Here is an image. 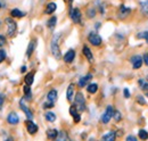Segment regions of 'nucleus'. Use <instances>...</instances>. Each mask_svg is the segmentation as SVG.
Masks as SVG:
<instances>
[{"label": "nucleus", "mask_w": 148, "mask_h": 141, "mask_svg": "<svg viewBox=\"0 0 148 141\" xmlns=\"http://www.w3.org/2000/svg\"><path fill=\"white\" fill-rule=\"evenodd\" d=\"M59 38H60V34H55L53 40H51V53L54 55L56 59H60V50H59Z\"/></svg>", "instance_id": "f257e3e1"}, {"label": "nucleus", "mask_w": 148, "mask_h": 141, "mask_svg": "<svg viewBox=\"0 0 148 141\" xmlns=\"http://www.w3.org/2000/svg\"><path fill=\"white\" fill-rule=\"evenodd\" d=\"M75 107L76 109H79L80 112H83L86 109V100H84V97L82 93H76L75 96Z\"/></svg>", "instance_id": "f03ea898"}, {"label": "nucleus", "mask_w": 148, "mask_h": 141, "mask_svg": "<svg viewBox=\"0 0 148 141\" xmlns=\"http://www.w3.org/2000/svg\"><path fill=\"white\" fill-rule=\"evenodd\" d=\"M6 24H7V33L9 36H13L16 32V29H17L16 23L12 18H6Z\"/></svg>", "instance_id": "7ed1b4c3"}, {"label": "nucleus", "mask_w": 148, "mask_h": 141, "mask_svg": "<svg viewBox=\"0 0 148 141\" xmlns=\"http://www.w3.org/2000/svg\"><path fill=\"white\" fill-rule=\"evenodd\" d=\"M113 114H114V109H113V107H112V106H108V107L106 108V110H105L103 117H101V122H103L104 124H107L110 121H111L112 117H113Z\"/></svg>", "instance_id": "20e7f679"}, {"label": "nucleus", "mask_w": 148, "mask_h": 141, "mask_svg": "<svg viewBox=\"0 0 148 141\" xmlns=\"http://www.w3.org/2000/svg\"><path fill=\"white\" fill-rule=\"evenodd\" d=\"M88 39H89V41H90V43L92 46L97 47V46H100L101 44V38L97 34V33H95V32H91L89 34V36H88Z\"/></svg>", "instance_id": "39448f33"}, {"label": "nucleus", "mask_w": 148, "mask_h": 141, "mask_svg": "<svg viewBox=\"0 0 148 141\" xmlns=\"http://www.w3.org/2000/svg\"><path fill=\"white\" fill-rule=\"evenodd\" d=\"M70 17L72 18L74 23H80L81 22V12L79 8H73L70 12Z\"/></svg>", "instance_id": "423d86ee"}, {"label": "nucleus", "mask_w": 148, "mask_h": 141, "mask_svg": "<svg viewBox=\"0 0 148 141\" xmlns=\"http://www.w3.org/2000/svg\"><path fill=\"white\" fill-rule=\"evenodd\" d=\"M131 63H132L133 68H134V70H138V68H140L141 65H143V58H141L140 56H134V57L131 58Z\"/></svg>", "instance_id": "0eeeda50"}, {"label": "nucleus", "mask_w": 148, "mask_h": 141, "mask_svg": "<svg viewBox=\"0 0 148 141\" xmlns=\"http://www.w3.org/2000/svg\"><path fill=\"white\" fill-rule=\"evenodd\" d=\"M91 79H92V75H91V74H87L86 76L81 77V79L79 80V87H80V88L86 87V86H87V83H88V82H89Z\"/></svg>", "instance_id": "6e6552de"}, {"label": "nucleus", "mask_w": 148, "mask_h": 141, "mask_svg": "<svg viewBox=\"0 0 148 141\" xmlns=\"http://www.w3.org/2000/svg\"><path fill=\"white\" fill-rule=\"evenodd\" d=\"M19 107H21V109L25 113V115L27 116V118H30V120H32V117H33V114H32V112L26 107V106L24 105V103H23V100H21V103H19Z\"/></svg>", "instance_id": "1a4fd4ad"}, {"label": "nucleus", "mask_w": 148, "mask_h": 141, "mask_svg": "<svg viewBox=\"0 0 148 141\" xmlns=\"http://www.w3.org/2000/svg\"><path fill=\"white\" fill-rule=\"evenodd\" d=\"M7 121H8V123L9 124L15 125V124L18 123L19 118H18V116H17L16 113H10V114L8 115V117H7Z\"/></svg>", "instance_id": "9d476101"}, {"label": "nucleus", "mask_w": 148, "mask_h": 141, "mask_svg": "<svg viewBox=\"0 0 148 141\" xmlns=\"http://www.w3.org/2000/svg\"><path fill=\"white\" fill-rule=\"evenodd\" d=\"M74 57H75V51H74L73 49H71V50H69L67 53H65V56H64V60H65V63H72L74 59Z\"/></svg>", "instance_id": "9b49d317"}, {"label": "nucleus", "mask_w": 148, "mask_h": 141, "mask_svg": "<svg viewBox=\"0 0 148 141\" xmlns=\"http://www.w3.org/2000/svg\"><path fill=\"white\" fill-rule=\"evenodd\" d=\"M70 114L73 116L74 118V122L75 123H77V122H80V120H81V117H80V115L77 114V109H76V107L75 106H72L71 108H70Z\"/></svg>", "instance_id": "f8f14e48"}, {"label": "nucleus", "mask_w": 148, "mask_h": 141, "mask_svg": "<svg viewBox=\"0 0 148 141\" xmlns=\"http://www.w3.org/2000/svg\"><path fill=\"white\" fill-rule=\"evenodd\" d=\"M115 138H116V134H115V132H113V131H110V132H107L106 134H104L101 139H103L104 141H114V140H115Z\"/></svg>", "instance_id": "ddd939ff"}, {"label": "nucleus", "mask_w": 148, "mask_h": 141, "mask_svg": "<svg viewBox=\"0 0 148 141\" xmlns=\"http://www.w3.org/2000/svg\"><path fill=\"white\" fill-rule=\"evenodd\" d=\"M56 8H57V6H56L55 2H49V3L47 5V7H46L45 13H46V14H53L56 10Z\"/></svg>", "instance_id": "4468645a"}, {"label": "nucleus", "mask_w": 148, "mask_h": 141, "mask_svg": "<svg viewBox=\"0 0 148 141\" xmlns=\"http://www.w3.org/2000/svg\"><path fill=\"white\" fill-rule=\"evenodd\" d=\"M47 99H48V101L55 103L56 99H57V91L56 90H50L47 94Z\"/></svg>", "instance_id": "2eb2a0df"}, {"label": "nucleus", "mask_w": 148, "mask_h": 141, "mask_svg": "<svg viewBox=\"0 0 148 141\" xmlns=\"http://www.w3.org/2000/svg\"><path fill=\"white\" fill-rule=\"evenodd\" d=\"M38 131V126L33 122H27V132L30 134H34Z\"/></svg>", "instance_id": "dca6fc26"}, {"label": "nucleus", "mask_w": 148, "mask_h": 141, "mask_svg": "<svg viewBox=\"0 0 148 141\" xmlns=\"http://www.w3.org/2000/svg\"><path fill=\"white\" fill-rule=\"evenodd\" d=\"M73 94H74V86L71 84V86H69L67 91H66V98H67L69 101H71L73 99Z\"/></svg>", "instance_id": "f3484780"}, {"label": "nucleus", "mask_w": 148, "mask_h": 141, "mask_svg": "<svg viewBox=\"0 0 148 141\" xmlns=\"http://www.w3.org/2000/svg\"><path fill=\"white\" fill-rule=\"evenodd\" d=\"M83 53H84V56L87 57V59H88L89 62H92L93 56H92V53H91V51H90V49H89L87 46L83 47Z\"/></svg>", "instance_id": "a211bd4d"}, {"label": "nucleus", "mask_w": 148, "mask_h": 141, "mask_svg": "<svg viewBox=\"0 0 148 141\" xmlns=\"http://www.w3.org/2000/svg\"><path fill=\"white\" fill-rule=\"evenodd\" d=\"M140 9H141V12L146 16H148V0H145V1L140 2Z\"/></svg>", "instance_id": "6ab92c4d"}, {"label": "nucleus", "mask_w": 148, "mask_h": 141, "mask_svg": "<svg viewBox=\"0 0 148 141\" xmlns=\"http://www.w3.org/2000/svg\"><path fill=\"white\" fill-rule=\"evenodd\" d=\"M57 136H58V131L55 130V129H53V130L50 129V130L47 131V137H48L49 139H56Z\"/></svg>", "instance_id": "aec40b11"}, {"label": "nucleus", "mask_w": 148, "mask_h": 141, "mask_svg": "<svg viewBox=\"0 0 148 141\" xmlns=\"http://www.w3.org/2000/svg\"><path fill=\"white\" fill-rule=\"evenodd\" d=\"M45 117H46V120L48 122H55L56 121V115L55 113H53V112H47L46 115H45Z\"/></svg>", "instance_id": "412c9836"}, {"label": "nucleus", "mask_w": 148, "mask_h": 141, "mask_svg": "<svg viewBox=\"0 0 148 141\" xmlns=\"http://www.w3.org/2000/svg\"><path fill=\"white\" fill-rule=\"evenodd\" d=\"M33 80H34V74L33 73H29L26 76H25V83L31 86L33 83Z\"/></svg>", "instance_id": "4be33fe9"}, {"label": "nucleus", "mask_w": 148, "mask_h": 141, "mask_svg": "<svg viewBox=\"0 0 148 141\" xmlns=\"http://www.w3.org/2000/svg\"><path fill=\"white\" fill-rule=\"evenodd\" d=\"M34 47H36V41H31V43L29 44V47H27V51H26V56L27 57H30L32 53H33V50H34Z\"/></svg>", "instance_id": "5701e85b"}, {"label": "nucleus", "mask_w": 148, "mask_h": 141, "mask_svg": "<svg viewBox=\"0 0 148 141\" xmlns=\"http://www.w3.org/2000/svg\"><path fill=\"white\" fill-rule=\"evenodd\" d=\"M10 14H12L13 17H23V16H25V14H24L23 12L18 10V9H13V10L10 12Z\"/></svg>", "instance_id": "b1692460"}, {"label": "nucleus", "mask_w": 148, "mask_h": 141, "mask_svg": "<svg viewBox=\"0 0 148 141\" xmlns=\"http://www.w3.org/2000/svg\"><path fill=\"white\" fill-rule=\"evenodd\" d=\"M120 14H121L120 17L124 18L125 16H128V15L130 14V9L129 8H125L124 6H122V7H121V12H120Z\"/></svg>", "instance_id": "393cba45"}, {"label": "nucleus", "mask_w": 148, "mask_h": 141, "mask_svg": "<svg viewBox=\"0 0 148 141\" xmlns=\"http://www.w3.org/2000/svg\"><path fill=\"white\" fill-rule=\"evenodd\" d=\"M87 90H88V92H89V93H96V92H97V90H98V86H97L96 83L89 84V86L87 87Z\"/></svg>", "instance_id": "a878e982"}, {"label": "nucleus", "mask_w": 148, "mask_h": 141, "mask_svg": "<svg viewBox=\"0 0 148 141\" xmlns=\"http://www.w3.org/2000/svg\"><path fill=\"white\" fill-rule=\"evenodd\" d=\"M139 86H140V89L144 90L145 92L148 91V82L144 81V80H139Z\"/></svg>", "instance_id": "bb28decb"}, {"label": "nucleus", "mask_w": 148, "mask_h": 141, "mask_svg": "<svg viewBox=\"0 0 148 141\" xmlns=\"http://www.w3.org/2000/svg\"><path fill=\"white\" fill-rule=\"evenodd\" d=\"M56 22H57V18L56 17H51L49 21H48V27H49L50 30H53V29L55 27Z\"/></svg>", "instance_id": "cd10ccee"}, {"label": "nucleus", "mask_w": 148, "mask_h": 141, "mask_svg": "<svg viewBox=\"0 0 148 141\" xmlns=\"http://www.w3.org/2000/svg\"><path fill=\"white\" fill-rule=\"evenodd\" d=\"M139 138H140L141 140H147L148 139L147 131H145V130H140V131H139Z\"/></svg>", "instance_id": "c85d7f7f"}, {"label": "nucleus", "mask_w": 148, "mask_h": 141, "mask_svg": "<svg viewBox=\"0 0 148 141\" xmlns=\"http://www.w3.org/2000/svg\"><path fill=\"white\" fill-rule=\"evenodd\" d=\"M24 93H25V96H26L27 99H31V88H30L29 84H26L24 87Z\"/></svg>", "instance_id": "c756f323"}, {"label": "nucleus", "mask_w": 148, "mask_h": 141, "mask_svg": "<svg viewBox=\"0 0 148 141\" xmlns=\"http://www.w3.org/2000/svg\"><path fill=\"white\" fill-rule=\"evenodd\" d=\"M113 116H114V118H115V121H116V122H120V121H121V118H122V116H121V113H120L119 110L114 112Z\"/></svg>", "instance_id": "7c9ffc66"}, {"label": "nucleus", "mask_w": 148, "mask_h": 141, "mask_svg": "<svg viewBox=\"0 0 148 141\" xmlns=\"http://www.w3.org/2000/svg\"><path fill=\"white\" fill-rule=\"evenodd\" d=\"M58 134H59V137L57 136V137H58V140H67V139H69V137H67V136L65 134V132H63V131H62V132H58Z\"/></svg>", "instance_id": "2f4dec72"}, {"label": "nucleus", "mask_w": 148, "mask_h": 141, "mask_svg": "<svg viewBox=\"0 0 148 141\" xmlns=\"http://www.w3.org/2000/svg\"><path fill=\"white\" fill-rule=\"evenodd\" d=\"M5 58H6V53H5V50H0V63H1Z\"/></svg>", "instance_id": "473e14b6"}, {"label": "nucleus", "mask_w": 148, "mask_h": 141, "mask_svg": "<svg viewBox=\"0 0 148 141\" xmlns=\"http://www.w3.org/2000/svg\"><path fill=\"white\" fill-rule=\"evenodd\" d=\"M138 38H144V39H147L148 38V32H140L138 34Z\"/></svg>", "instance_id": "72a5a7b5"}, {"label": "nucleus", "mask_w": 148, "mask_h": 141, "mask_svg": "<svg viewBox=\"0 0 148 141\" xmlns=\"http://www.w3.org/2000/svg\"><path fill=\"white\" fill-rule=\"evenodd\" d=\"M43 107H45V108H51V107H54V103H51V101H48V103L43 104Z\"/></svg>", "instance_id": "f704fd0d"}, {"label": "nucleus", "mask_w": 148, "mask_h": 141, "mask_svg": "<svg viewBox=\"0 0 148 141\" xmlns=\"http://www.w3.org/2000/svg\"><path fill=\"white\" fill-rule=\"evenodd\" d=\"M5 43H6V39H5V36H3V35H0V47H2Z\"/></svg>", "instance_id": "c9c22d12"}, {"label": "nucleus", "mask_w": 148, "mask_h": 141, "mask_svg": "<svg viewBox=\"0 0 148 141\" xmlns=\"http://www.w3.org/2000/svg\"><path fill=\"white\" fill-rule=\"evenodd\" d=\"M138 103H140L141 105H145V104H146V100L140 96V97H138Z\"/></svg>", "instance_id": "e433bc0d"}, {"label": "nucleus", "mask_w": 148, "mask_h": 141, "mask_svg": "<svg viewBox=\"0 0 148 141\" xmlns=\"http://www.w3.org/2000/svg\"><path fill=\"white\" fill-rule=\"evenodd\" d=\"M123 93H124V97H125V98H130V92L128 89H124V90H123Z\"/></svg>", "instance_id": "4c0bfd02"}, {"label": "nucleus", "mask_w": 148, "mask_h": 141, "mask_svg": "<svg viewBox=\"0 0 148 141\" xmlns=\"http://www.w3.org/2000/svg\"><path fill=\"white\" fill-rule=\"evenodd\" d=\"M143 59H144V63L148 66V53L144 55V58H143Z\"/></svg>", "instance_id": "58836bf2"}, {"label": "nucleus", "mask_w": 148, "mask_h": 141, "mask_svg": "<svg viewBox=\"0 0 148 141\" xmlns=\"http://www.w3.org/2000/svg\"><path fill=\"white\" fill-rule=\"evenodd\" d=\"M127 140L128 141H136V138H134L133 136H129V137L127 138Z\"/></svg>", "instance_id": "ea45409f"}, {"label": "nucleus", "mask_w": 148, "mask_h": 141, "mask_svg": "<svg viewBox=\"0 0 148 141\" xmlns=\"http://www.w3.org/2000/svg\"><path fill=\"white\" fill-rule=\"evenodd\" d=\"M3 104V96L0 93V108H1V106Z\"/></svg>", "instance_id": "a19ab883"}, {"label": "nucleus", "mask_w": 148, "mask_h": 141, "mask_svg": "<svg viewBox=\"0 0 148 141\" xmlns=\"http://www.w3.org/2000/svg\"><path fill=\"white\" fill-rule=\"evenodd\" d=\"M88 16H89V17H93V16H95V10H93V9L90 10V14H88Z\"/></svg>", "instance_id": "79ce46f5"}, {"label": "nucleus", "mask_w": 148, "mask_h": 141, "mask_svg": "<svg viewBox=\"0 0 148 141\" xmlns=\"http://www.w3.org/2000/svg\"><path fill=\"white\" fill-rule=\"evenodd\" d=\"M25 70H26V67H25V66H23V67L21 68V72H22V73H24Z\"/></svg>", "instance_id": "37998d69"}, {"label": "nucleus", "mask_w": 148, "mask_h": 141, "mask_svg": "<svg viewBox=\"0 0 148 141\" xmlns=\"http://www.w3.org/2000/svg\"><path fill=\"white\" fill-rule=\"evenodd\" d=\"M1 6H3V5H1V3H0V8H1Z\"/></svg>", "instance_id": "c03bdc74"}, {"label": "nucleus", "mask_w": 148, "mask_h": 141, "mask_svg": "<svg viewBox=\"0 0 148 141\" xmlns=\"http://www.w3.org/2000/svg\"><path fill=\"white\" fill-rule=\"evenodd\" d=\"M43 1H46V0H41V2H43Z\"/></svg>", "instance_id": "a18cd8bd"}, {"label": "nucleus", "mask_w": 148, "mask_h": 141, "mask_svg": "<svg viewBox=\"0 0 148 141\" xmlns=\"http://www.w3.org/2000/svg\"><path fill=\"white\" fill-rule=\"evenodd\" d=\"M146 40H147V44H148V38H147V39H146Z\"/></svg>", "instance_id": "49530a36"}, {"label": "nucleus", "mask_w": 148, "mask_h": 141, "mask_svg": "<svg viewBox=\"0 0 148 141\" xmlns=\"http://www.w3.org/2000/svg\"><path fill=\"white\" fill-rule=\"evenodd\" d=\"M147 81H148V75H147Z\"/></svg>", "instance_id": "de8ad7c7"}]
</instances>
